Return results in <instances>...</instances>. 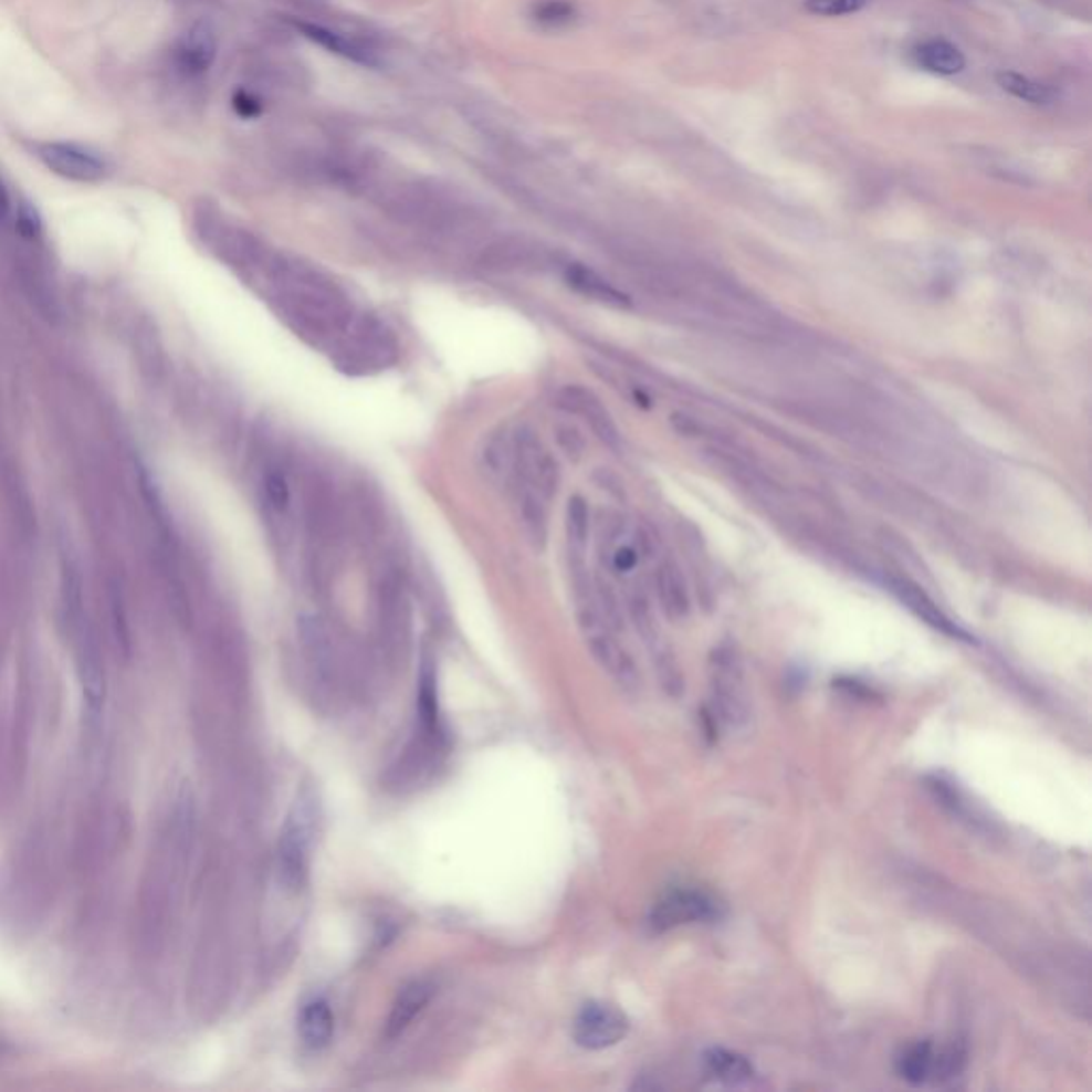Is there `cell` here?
I'll list each match as a JSON object with an SVG mask.
<instances>
[{
  "instance_id": "26",
  "label": "cell",
  "mask_w": 1092,
  "mask_h": 1092,
  "mask_svg": "<svg viewBox=\"0 0 1092 1092\" xmlns=\"http://www.w3.org/2000/svg\"><path fill=\"white\" fill-rule=\"evenodd\" d=\"M871 0H807V11L813 15L839 18L864 9Z\"/></svg>"
},
{
  "instance_id": "6",
  "label": "cell",
  "mask_w": 1092,
  "mask_h": 1092,
  "mask_svg": "<svg viewBox=\"0 0 1092 1092\" xmlns=\"http://www.w3.org/2000/svg\"><path fill=\"white\" fill-rule=\"evenodd\" d=\"M713 672V692L715 702L722 708V720L728 724H738L747 720V694L743 683V670L736 651L729 647H720L713 653L711 662Z\"/></svg>"
},
{
  "instance_id": "29",
  "label": "cell",
  "mask_w": 1092,
  "mask_h": 1092,
  "mask_svg": "<svg viewBox=\"0 0 1092 1092\" xmlns=\"http://www.w3.org/2000/svg\"><path fill=\"white\" fill-rule=\"evenodd\" d=\"M233 109L243 120H252L263 114V103L252 92L238 91L233 94Z\"/></svg>"
},
{
  "instance_id": "24",
  "label": "cell",
  "mask_w": 1092,
  "mask_h": 1092,
  "mask_svg": "<svg viewBox=\"0 0 1092 1092\" xmlns=\"http://www.w3.org/2000/svg\"><path fill=\"white\" fill-rule=\"evenodd\" d=\"M577 7L570 0H543L534 9V20L546 29H559L575 20Z\"/></svg>"
},
{
  "instance_id": "2",
  "label": "cell",
  "mask_w": 1092,
  "mask_h": 1092,
  "mask_svg": "<svg viewBox=\"0 0 1092 1092\" xmlns=\"http://www.w3.org/2000/svg\"><path fill=\"white\" fill-rule=\"evenodd\" d=\"M395 359H397V344L393 335L382 323L374 318H364L355 323L335 355V364L348 374L380 371L393 364Z\"/></svg>"
},
{
  "instance_id": "14",
  "label": "cell",
  "mask_w": 1092,
  "mask_h": 1092,
  "mask_svg": "<svg viewBox=\"0 0 1092 1092\" xmlns=\"http://www.w3.org/2000/svg\"><path fill=\"white\" fill-rule=\"evenodd\" d=\"M431 993H433L431 984L423 981V979L408 984L399 993V997L395 999L393 1009H391V1016L387 1022V1037H397V1035L406 1031L414 1022V1018L426 1009L427 1002L431 999Z\"/></svg>"
},
{
  "instance_id": "9",
  "label": "cell",
  "mask_w": 1092,
  "mask_h": 1092,
  "mask_svg": "<svg viewBox=\"0 0 1092 1092\" xmlns=\"http://www.w3.org/2000/svg\"><path fill=\"white\" fill-rule=\"evenodd\" d=\"M557 399H559L557 403L564 410H568V412H573L577 417H582L585 423L591 427V431L607 447H610L612 451H617L621 447V433H619V429L615 426L610 412H608L607 408L602 406V401L596 395L591 393V391H587L582 387H566Z\"/></svg>"
},
{
  "instance_id": "21",
  "label": "cell",
  "mask_w": 1092,
  "mask_h": 1092,
  "mask_svg": "<svg viewBox=\"0 0 1092 1092\" xmlns=\"http://www.w3.org/2000/svg\"><path fill=\"white\" fill-rule=\"evenodd\" d=\"M297 29L304 32L307 39H312L314 43L327 48L329 52H334L337 56H344L348 61L359 62V64H376L374 56L361 48L359 43L346 39L344 34H337V32L327 31V29H321V27H312V24H297Z\"/></svg>"
},
{
  "instance_id": "25",
  "label": "cell",
  "mask_w": 1092,
  "mask_h": 1092,
  "mask_svg": "<svg viewBox=\"0 0 1092 1092\" xmlns=\"http://www.w3.org/2000/svg\"><path fill=\"white\" fill-rule=\"evenodd\" d=\"M265 500L270 504L275 515H282L288 511L291 506V486H288V481L282 472L277 470H272L267 476H265Z\"/></svg>"
},
{
  "instance_id": "22",
  "label": "cell",
  "mask_w": 1092,
  "mask_h": 1092,
  "mask_svg": "<svg viewBox=\"0 0 1092 1092\" xmlns=\"http://www.w3.org/2000/svg\"><path fill=\"white\" fill-rule=\"evenodd\" d=\"M566 529H568V545H570L573 561H582L587 540H589V508L580 495L570 497V502H568Z\"/></svg>"
},
{
  "instance_id": "1",
  "label": "cell",
  "mask_w": 1092,
  "mask_h": 1092,
  "mask_svg": "<svg viewBox=\"0 0 1092 1092\" xmlns=\"http://www.w3.org/2000/svg\"><path fill=\"white\" fill-rule=\"evenodd\" d=\"M273 297L288 323L312 342H327L350 327L353 309L329 275L277 256L270 267Z\"/></svg>"
},
{
  "instance_id": "15",
  "label": "cell",
  "mask_w": 1092,
  "mask_h": 1092,
  "mask_svg": "<svg viewBox=\"0 0 1092 1092\" xmlns=\"http://www.w3.org/2000/svg\"><path fill=\"white\" fill-rule=\"evenodd\" d=\"M546 500L527 486H518V516L529 545L536 550H545L548 543V516Z\"/></svg>"
},
{
  "instance_id": "23",
  "label": "cell",
  "mask_w": 1092,
  "mask_h": 1092,
  "mask_svg": "<svg viewBox=\"0 0 1092 1092\" xmlns=\"http://www.w3.org/2000/svg\"><path fill=\"white\" fill-rule=\"evenodd\" d=\"M997 80H999V86L1002 91L1014 94L1016 98L1032 103V105H1048L1054 98V92L1050 91L1048 86L1032 82L1029 77L1014 73V71H1002L997 75Z\"/></svg>"
},
{
  "instance_id": "19",
  "label": "cell",
  "mask_w": 1092,
  "mask_h": 1092,
  "mask_svg": "<svg viewBox=\"0 0 1092 1092\" xmlns=\"http://www.w3.org/2000/svg\"><path fill=\"white\" fill-rule=\"evenodd\" d=\"M935 1057H937V1052H935L931 1041H917L910 1048H905L896 1061L901 1078L907 1080L910 1084H915V1086L933 1080Z\"/></svg>"
},
{
  "instance_id": "3",
  "label": "cell",
  "mask_w": 1092,
  "mask_h": 1092,
  "mask_svg": "<svg viewBox=\"0 0 1092 1092\" xmlns=\"http://www.w3.org/2000/svg\"><path fill=\"white\" fill-rule=\"evenodd\" d=\"M312 837L314 816L309 802L300 798L284 821L277 843V875L291 892H300L307 881Z\"/></svg>"
},
{
  "instance_id": "7",
  "label": "cell",
  "mask_w": 1092,
  "mask_h": 1092,
  "mask_svg": "<svg viewBox=\"0 0 1092 1092\" xmlns=\"http://www.w3.org/2000/svg\"><path fill=\"white\" fill-rule=\"evenodd\" d=\"M628 1018L612 1005L589 1002L575 1020V1041L585 1050H605L628 1035Z\"/></svg>"
},
{
  "instance_id": "11",
  "label": "cell",
  "mask_w": 1092,
  "mask_h": 1092,
  "mask_svg": "<svg viewBox=\"0 0 1092 1092\" xmlns=\"http://www.w3.org/2000/svg\"><path fill=\"white\" fill-rule=\"evenodd\" d=\"M218 43L208 24H195L176 48V64L188 77H199L212 69Z\"/></svg>"
},
{
  "instance_id": "30",
  "label": "cell",
  "mask_w": 1092,
  "mask_h": 1092,
  "mask_svg": "<svg viewBox=\"0 0 1092 1092\" xmlns=\"http://www.w3.org/2000/svg\"><path fill=\"white\" fill-rule=\"evenodd\" d=\"M638 564L637 550L632 546H621L617 548V553L612 555V566L617 573H630L634 570Z\"/></svg>"
},
{
  "instance_id": "5",
  "label": "cell",
  "mask_w": 1092,
  "mask_h": 1092,
  "mask_svg": "<svg viewBox=\"0 0 1092 1092\" xmlns=\"http://www.w3.org/2000/svg\"><path fill=\"white\" fill-rule=\"evenodd\" d=\"M39 160L59 178L71 182L94 183L107 178V162L88 148L66 141H48L36 146Z\"/></svg>"
},
{
  "instance_id": "8",
  "label": "cell",
  "mask_w": 1092,
  "mask_h": 1092,
  "mask_svg": "<svg viewBox=\"0 0 1092 1092\" xmlns=\"http://www.w3.org/2000/svg\"><path fill=\"white\" fill-rule=\"evenodd\" d=\"M720 905L704 892L676 890L664 896L655 910L651 911V926L658 931H670L681 924L706 922L717 915Z\"/></svg>"
},
{
  "instance_id": "20",
  "label": "cell",
  "mask_w": 1092,
  "mask_h": 1092,
  "mask_svg": "<svg viewBox=\"0 0 1092 1092\" xmlns=\"http://www.w3.org/2000/svg\"><path fill=\"white\" fill-rule=\"evenodd\" d=\"M706 1067L711 1075H715L720 1082L729 1086H741L747 1084L754 1078V1067L745 1057L729 1052V1050H711L706 1054Z\"/></svg>"
},
{
  "instance_id": "18",
  "label": "cell",
  "mask_w": 1092,
  "mask_h": 1092,
  "mask_svg": "<svg viewBox=\"0 0 1092 1092\" xmlns=\"http://www.w3.org/2000/svg\"><path fill=\"white\" fill-rule=\"evenodd\" d=\"M658 594H660V602L662 607L668 612L670 619L679 621L687 615L690 610V600H687V591H685V582H683V577L679 573V568L674 564H662L660 570H658Z\"/></svg>"
},
{
  "instance_id": "17",
  "label": "cell",
  "mask_w": 1092,
  "mask_h": 1092,
  "mask_svg": "<svg viewBox=\"0 0 1092 1092\" xmlns=\"http://www.w3.org/2000/svg\"><path fill=\"white\" fill-rule=\"evenodd\" d=\"M915 61L935 75H956L965 69V54L945 39H931L915 50Z\"/></svg>"
},
{
  "instance_id": "16",
  "label": "cell",
  "mask_w": 1092,
  "mask_h": 1092,
  "mask_svg": "<svg viewBox=\"0 0 1092 1092\" xmlns=\"http://www.w3.org/2000/svg\"><path fill=\"white\" fill-rule=\"evenodd\" d=\"M335 1016L329 1007V1002L316 1001L307 1002L300 1016V1035L304 1039L305 1046L312 1050H321L329 1046L334 1039Z\"/></svg>"
},
{
  "instance_id": "10",
  "label": "cell",
  "mask_w": 1092,
  "mask_h": 1092,
  "mask_svg": "<svg viewBox=\"0 0 1092 1092\" xmlns=\"http://www.w3.org/2000/svg\"><path fill=\"white\" fill-rule=\"evenodd\" d=\"M890 591L910 608L911 612L915 617H920L924 623H928L931 628L939 630L943 634L954 638H963V640H972L969 634H965L943 610H941L933 598L922 589L917 587L915 582H911L907 578H892L890 580Z\"/></svg>"
},
{
  "instance_id": "13",
  "label": "cell",
  "mask_w": 1092,
  "mask_h": 1092,
  "mask_svg": "<svg viewBox=\"0 0 1092 1092\" xmlns=\"http://www.w3.org/2000/svg\"><path fill=\"white\" fill-rule=\"evenodd\" d=\"M481 265L486 272L493 273L536 272L543 270L545 259L527 245L502 243L483 254Z\"/></svg>"
},
{
  "instance_id": "28",
  "label": "cell",
  "mask_w": 1092,
  "mask_h": 1092,
  "mask_svg": "<svg viewBox=\"0 0 1092 1092\" xmlns=\"http://www.w3.org/2000/svg\"><path fill=\"white\" fill-rule=\"evenodd\" d=\"M15 229L20 231V235L24 238H36L43 229V222H41V216L34 210V206L22 201L18 206V213H15Z\"/></svg>"
},
{
  "instance_id": "4",
  "label": "cell",
  "mask_w": 1092,
  "mask_h": 1092,
  "mask_svg": "<svg viewBox=\"0 0 1092 1092\" xmlns=\"http://www.w3.org/2000/svg\"><path fill=\"white\" fill-rule=\"evenodd\" d=\"M513 449H515V470L521 479V485L536 491L540 497H545L546 502L555 497L561 474L555 456L546 451L540 438L532 429L523 427L516 433Z\"/></svg>"
},
{
  "instance_id": "31",
  "label": "cell",
  "mask_w": 1092,
  "mask_h": 1092,
  "mask_svg": "<svg viewBox=\"0 0 1092 1092\" xmlns=\"http://www.w3.org/2000/svg\"><path fill=\"white\" fill-rule=\"evenodd\" d=\"M9 213H11V197L7 186L0 180V224L9 218Z\"/></svg>"
},
{
  "instance_id": "12",
  "label": "cell",
  "mask_w": 1092,
  "mask_h": 1092,
  "mask_svg": "<svg viewBox=\"0 0 1092 1092\" xmlns=\"http://www.w3.org/2000/svg\"><path fill=\"white\" fill-rule=\"evenodd\" d=\"M566 282L570 288H575L578 295L594 300L598 304L610 305V307H630V297L621 293L617 286H612L607 277L594 270H587L582 265H568L566 270Z\"/></svg>"
},
{
  "instance_id": "27",
  "label": "cell",
  "mask_w": 1092,
  "mask_h": 1092,
  "mask_svg": "<svg viewBox=\"0 0 1092 1092\" xmlns=\"http://www.w3.org/2000/svg\"><path fill=\"white\" fill-rule=\"evenodd\" d=\"M555 440L561 449V453L568 456L570 461H580L582 455H585V440L580 435L577 427L566 426V423H559L555 427Z\"/></svg>"
}]
</instances>
